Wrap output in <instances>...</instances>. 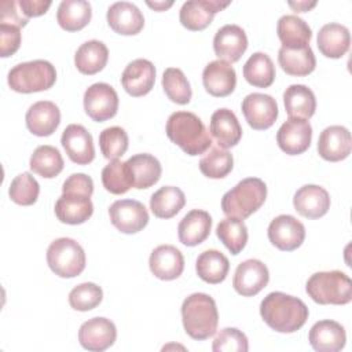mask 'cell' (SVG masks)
Here are the masks:
<instances>
[{
    "instance_id": "cell-1",
    "label": "cell",
    "mask_w": 352,
    "mask_h": 352,
    "mask_svg": "<svg viewBox=\"0 0 352 352\" xmlns=\"http://www.w3.org/2000/svg\"><path fill=\"white\" fill-rule=\"evenodd\" d=\"M260 315L272 330L294 333L305 324L309 311L302 300L282 292H272L263 298Z\"/></svg>"
},
{
    "instance_id": "cell-2",
    "label": "cell",
    "mask_w": 352,
    "mask_h": 352,
    "mask_svg": "<svg viewBox=\"0 0 352 352\" xmlns=\"http://www.w3.org/2000/svg\"><path fill=\"white\" fill-rule=\"evenodd\" d=\"M166 136L188 155L204 154L212 146L206 126L190 111H175L168 117Z\"/></svg>"
},
{
    "instance_id": "cell-3",
    "label": "cell",
    "mask_w": 352,
    "mask_h": 352,
    "mask_svg": "<svg viewBox=\"0 0 352 352\" xmlns=\"http://www.w3.org/2000/svg\"><path fill=\"white\" fill-rule=\"evenodd\" d=\"M182 320L186 333L194 340H206L217 330L216 301L206 293H192L182 304Z\"/></svg>"
},
{
    "instance_id": "cell-4",
    "label": "cell",
    "mask_w": 352,
    "mask_h": 352,
    "mask_svg": "<svg viewBox=\"0 0 352 352\" xmlns=\"http://www.w3.org/2000/svg\"><path fill=\"white\" fill-rule=\"evenodd\" d=\"M265 198V183L258 177H246L223 195L221 209L227 217L243 220L257 212Z\"/></svg>"
},
{
    "instance_id": "cell-5",
    "label": "cell",
    "mask_w": 352,
    "mask_h": 352,
    "mask_svg": "<svg viewBox=\"0 0 352 352\" xmlns=\"http://www.w3.org/2000/svg\"><path fill=\"white\" fill-rule=\"evenodd\" d=\"M307 294L318 304L344 305L352 300V282L341 271H320L309 276L305 285Z\"/></svg>"
},
{
    "instance_id": "cell-6",
    "label": "cell",
    "mask_w": 352,
    "mask_h": 352,
    "mask_svg": "<svg viewBox=\"0 0 352 352\" xmlns=\"http://www.w3.org/2000/svg\"><path fill=\"white\" fill-rule=\"evenodd\" d=\"M12 91L32 94L50 89L56 81L55 66L44 59H34L15 65L7 77Z\"/></svg>"
},
{
    "instance_id": "cell-7",
    "label": "cell",
    "mask_w": 352,
    "mask_h": 352,
    "mask_svg": "<svg viewBox=\"0 0 352 352\" xmlns=\"http://www.w3.org/2000/svg\"><path fill=\"white\" fill-rule=\"evenodd\" d=\"M47 263L51 271L60 278H74L85 268V253L81 245L72 238H58L47 249Z\"/></svg>"
},
{
    "instance_id": "cell-8",
    "label": "cell",
    "mask_w": 352,
    "mask_h": 352,
    "mask_svg": "<svg viewBox=\"0 0 352 352\" xmlns=\"http://www.w3.org/2000/svg\"><path fill=\"white\" fill-rule=\"evenodd\" d=\"M84 110L96 122L113 118L118 110V95L106 82H95L84 92Z\"/></svg>"
},
{
    "instance_id": "cell-9",
    "label": "cell",
    "mask_w": 352,
    "mask_h": 352,
    "mask_svg": "<svg viewBox=\"0 0 352 352\" xmlns=\"http://www.w3.org/2000/svg\"><path fill=\"white\" fill-rule=\"evenodd\" d=\"M111 224L124 234H136L148 223V212L136 199H118L109 208Z\"/></svg>"
},
{
    "instance_id": "cell-10",
    "label": "cell",
    "mask_w": 352,
    "mask_h": 352,
    "mask_svg": "<svg viewBox=\"0 0 352 352\" xmlns=\"http://www.w3.org/2000/svg\"><path fill=\"white\" fill-rule=\"evenodd\" d=\"M270 242L283 252L300 248L305 239V227L292 214H279L268 226Z\"/></svg>"
},
{
    "instance_id": "cell-11",
    "label": "cell",
    "mask_w": 352,
    "mask_h": 352,
    "mask_svg": "<svg viewBox=\"0 0 352 352\" xmlns=\"http://www.w3.org/2000/svg\"><path fill=\"white\" fill-rule=\"evenodd\" d=\"M242 113L253 129H268L278 117V103L271 95L253 92L242 100Z\"/></svg>"
},
{
    "instance_id": "cell-12",
    "label": "cell",
    "mask_w": 352,
    "mask_h": 352,
    "mask_svg": "<svg viewBox=\"0 0 352 352\" xmlns=\"http://www.w3.org/2000/svg\"><path fill=\"white\" fill-rule=\"evenodd\" d=\"M270 280V272L267 265L257 260V258H249L238 264L232 286L235 292L245 297H252L260 293Z\"/></svg>"
},
{
    "instance_id": "cell-13",
    "label": "cell",
    "mask_w": 352,
    "mask_h": 352,
    "mask_svg": "<svg viewBox=\"0 0 352 352\" xmlns=\"http://www.w3.org/2000/svg\"><path fill=\"white\" fill-rule=\"evenodd\" d=\"M312 140V126L309 121L301 118H287L276 132L279 148L289 155H298L308 150Z\"/></svg>"
},
{
    "instance_id": "cell-14",
    "label": "cell",
    "mask_w": 352,
    "mask_h": 352,
    "mask_svg": "<svg viewBox=\"0 0 352 352\" xmlns=\"http://www.w3.org/2000/svg\"><path fill=\"white\" fill-rule=\"evenodd\" d=\"M117 338L116 324L107 318H92L84 322L78 330V341L84 349L102 352L110 348Z\"/></svg>"
},
{
    "instance_id": "cell-15",
    "label": "cell",
    "mask_w": 352,
    "mask_h": 352,
    "mask_svg": "<svg viewBox=\"0 0 352 352\" xmlns=\"http://www.w3.org/2000/svg\"><path fill=\"white\" fill-rule=\"evenodd\" d=\"M60 143L67 157L77 165H87L95 158L91 133L80 124H70L62 132Z\"/></svg>"
},
{
    "instance_id": "cell-16",
    "label": "cell",
    "mask_w": 352,
    "mask_h": 352,
    "mask_svg": "<svg viewBox=\"0 0 352 352\" xmlns=\"http://www.w3.org/2000/svg\"><path fill=\"white\" fill-rule=\"evenodd\" d=\"M230 4V1L220 0H190L183 3L179 19L180 23L188 30H204L208 28L216 12L221 11Z\"/></svg>"
},
{
    "instance_id": "cell-17",
    "label": "cell",
    "mask_w": 352,
    "mask_h": 352,
    "mask_svg": "<svg viewBox=\"0 0 352 352\" xmlns=\"http://www.w3.org/2000/svg\"><path fill=\"white\" fill-rule=\"evenodd\" d=\"M248 48V37L245 30L238 25L221 26L213 37V50L219 59L228 63L238 62Z\"/></svg>"
},
{
    "instance_id": "cell-18",
    "label": "cell",
    "mask_w": 352,
    "mask_h": 352,
    "mask_svg": "<svg viewBox=\"0 0 352 352\" xmlns=\"http://www.w3.org/2000/svg\"><path fill=\"white\" fill-rule=\"evenodd\" d=\"M155 82V67L148 59H135L126 65L121 76L124 89L135 98L147 95Z\"/></svg>"
},
{
    "instance_id": "cell-19",
    "label": "cell",
    "mask_w": 352,
    "mask_h": 352,
    "mask_svg": "<svg viewBox=\"0 0 352 352\" xmlns=\"http://www.w3.org/2000/svg\"><path fill=\"white\" fill-rule=\"evenodd\" d=\"M202 84L212 96L224 98L234 92L236 85V73L231 63L216 59L209 62L202 72Z\"/></svg>"
},
{
    "instance_id": "cell-20",
    "label": "cell",
    "mask_w": 352,
    "mask_h": 352,
    "mask_svg": "<svg viewBox=\"0 0 352 352\" xmlns=\"http://www.w3.org/2000/svg\"><path fill=\"white\" fill-rule=\"evenodd\" d=\"M351 132L342 125H330L324 128L318 140L319 155L330 162L345 160L351 154Z\"/></svg>"
},
{
    "instance_id": "cell-21",
    "label": "cell",
    "mask_w": 352,
    "mask_h": 352,
    "mask_svg": "<svg viewBox=\"0 0 352 352\" xmlns=\"http://www.w3.org/2000/svg\"><path fill=\"white\" fill-rule=\"evenodd\" d=\"M107 23L118 34L133 36L144 26L142 11L129 1H116L107 8Z\"/></svg>"
},
{
    "instance_id": "cell-22",
    "label": "cell",
    "mask_w": 352,
    "mask_h": 352,
    "mask_svg": "<svg viewBox=\"0 0 352 352\" xmlns=\"http://www.w3.org/2000/svg\"><path fill=\"white\" fill-rule=\"evenodd\" d=\"M148 267L154 276L162 280H173L183 274L184 257L172 245L157 246L148 258Z\"/></svg>"
},
{
    "instance_id": "cell-23",
    "label": "cell",
    "mask_w": 352,
    "mask_h": 352,
    "mask_svg": "<svg viewBox=\"0 0 352 352\" xmlns=\"http://www.w3.org/2000/svg\"><path fill=\"white\" fill-rule=\"evenodd\" d=\"M308 341L318 352H338L346 342L345 329L336 320L323 319L311 327Z\"/></svg>"
},
{
    "instance_id": "cell-24",
    "label": "cell",
    "mask_w": 352,
    "mask_h": 352,
    "mask_svg": "<svg viewBox=\"0 0 352 352\" xmlns=\"http://www.w3.org/2000/svg\"><path fill=\"white\" fill-rule=\"evenodd\" d=\"M294 209L307 219H319L330 209L329 192L316 184L300 187L293 197Z\"/></svg>"
},
{
    "instance_id": "cell-25",
    "label": "cell",
    "mask_w": 352,
    "mask_h": 352,
    "mask_svg": "<svg viewBox=\"0 0 352 352\" xmlns=\"http://www.w3.org/2000/svg\"><path fill=\"white\" fill-rule=\"evenodd\" d=\"M94 213L91 197L77 192H62L55 202V214L59 221L66 224L85 223Z\"/></svg>"
},
{
    "instance_id": "cell-26",
    "label": "cell",
    "mask_w": 352,
    "mask_h": 352,
    "mask_svg": "<svg viewBox=\"0 0 352 352\" xmlns=\"http://www.w3.org/2000/svg\"><path fill=\"white\" fill-rule=\"evenodd\" d=\"M28 129L36 136H50L60 122V110L51 100L33 103L25 116Z\"/></svg>"
},
{
    "instance_id": "cell-27",
    "label": "cell",
    "mask_w": 352,
    "mask_h": 352,
    "mask_svg": "<svg viewBox=\"0 0 352 352\" xmlns=\"http://www.w3.org/2000/svg\"><path fill=\"white\" fill-rule=\"evenodd\" d=\"M209 131L221 148L236 146L242 138V128L236 116L226 107L217 109L212 114Z\"/></svg>"
},
{
    "instance_id": "cell-28",
    "label": "cell",
    "mask_w": 352,
    "mask_h": 352,
    "mask_svg": "<svg viewBox=\"0 0 352 352\" xmlns=\"http://www.w3.org/2000/svg\"><path fill=\"white\" fill-rule=\"evenodd\" d=\"M212 217L206 210H190L177 226L179 241L186 246H197L202 243L210 234Z\"/></svg>"
},
{
    "instance_id": "cell-29",
    "label": "cell",
    "mask_w": 352,
    "mask_h": 352,
    "mask_svg": "<svg viewBox=\"0 0 352 352\" xmlns=\"http://www.w3.org/2000/svg\"><path fill=\"white\" fill-rule=\"evenodd\" d=\"M318 48L327 58H341L351 45V34L346 26L336 22L323 25L318 33Z\"/></svg>"
},
{
    "instance_id": "cell-30",
    "label": "cell",
    "mask_w": 352,
    "mask_h": 352,
    "mask_svg": "<svg viewBox=\"0 0 352 352\" xmlns=\"http://www.w3.org/2000/svg\"><path fill=\"white\" fill-rule=\"evenodd\" d=\"M276 33L282 47L297 50L309 45L312 30L308 23L294 14L282 15L278 19Z\"/></svg>"
},
{
    "instance_id": "cell-31",
    "label": "cell",
    "mask_w": 352,
    "mask_h": 352,
    "mask_svg": "<svg viewBox=\"0 0 352 352\" xmlns=\"http://www.w3.org/2000/svg\"><path fill=\"white\" fill-rule=\"evenodd\" d=\"M283 103L289 118L309 120L316 110V98L311 88L292 84L283 92Z\"/></svg>"
},
{
    "instance_id": "cell-32",
    "label": "cell",
    "mask_w": 352,
    "mask_h": 352,
    "mask_svg": "<svg viewBox=\"0 0 352 352\" xmlns=\"http://www.w3.org/2000/svg\"><path fill=\"white\" fill-rule=\"evenodd\" d=\"M109 50L103 41L88 40L82 43L74 54V65L82 74H96L106 66Z\"/></svg>"
},
{
    "instance_id": "cell-33",
    "label": "cell",
    "mask_w": 352,
    "mask_h": 352,
    "mask_svg": "<svg viewBox=\"0 0 352 352\" xmlns=\"http://www.w3.org/2000/svg\"><path fill=\"white\" fill-rule=\"evenodd\" d=\"M126 165L132 173L133 179V187L135 188H148L154 186L162 173V168L160 161L147 153L135 154L131 158H128Z\"/></svg>"
},
{
    "instance_id": "cell-34",
    "label": "cell",
    "mask_w": 352,
    "mask_h": 352,
    "mask_svg": "<svg viewBox=\"0 0 352 352\" xmlns=\"http://www.w3.org/2000/svg\"><path fill=\"white\" fill-rule=\"evenodd\" d=\"M278 62L286 74L297 77L308 76L316 66V59L309 45L297 50L280 47L278 51Z\"/></svg>"
},
{
    "instance_id": "cell-35",
    "label": "cell",
    "mask_w": 352,
    "mask_h": 352,
    "mask_svg": "<svg viewBox=\"0 0 352 352\" xmlns=\"http://www.w3.org/2000/svg\"><path fill=\"white\" fill-rule=\"evenodd\" d=\"M92 16L89 1L85 0H63L58 6L56 21L59 26L67 32H77L85 28Z\"/></svg>"
},
{
    "instance_id": "cell-36",
    "label": "cell",
    "mask_w": 352,
    "mask_h": 352,
    "mask_svg": "<svg viewBox=\"0 0 352 352\" xmlns=\"http://www.w3.org/2000/svg\"><path fill=\"white\" fill-rule=\"evenodd\" d=\"M230 270L228 258L216 249L202 252L195 261V271L198 276L210 285H217L227 278Z\"/></svg>"
},
{
    "instance_id": "cell-37",
    "label": "cell",
    "mask_w": 352,
    "mask_h": 352,
    "mask_svg": "<svg viewBox=\"0 0 352 352\" xmlns=\"http://www.w3.org/2000/svg\"><path fill=\"white\" fill-rule=\"evenodd\" d=\"M186 204L184 192L175 186H164L150 198V209L158 219H170L176 216Z\"/></svg>"
},
{
    "instance_id": "cell-38",
    "label": "cell",
    "mask_w": 352,
    "mask_h": 352,
    "mask_svg": "<svg viewBox=\"0 0 352 352\" xmlns=\"http://www.w3.org/2000/svg\"><path fill=\"white\" fill-rule=\"evenodd\" d=\"M243 77L253 87H270L275 80V66L272 59L264 52L252 54L243 65Z\"/></svg>"
},
{
    "instance_id": "cell-39",
    "label": "cell",
    "mask_w": 352,
    "mask_h": 352,
    "mask_svg": "<svg viewBox=\"0 0 352 352\" xmlns=\"http://www.w3.org/2000/svg\"><path fill=\"white\" fill-rule=\"evenodd\" d=\"M63 158L59 150L50 144L38 146L30 155L29 166L30 169L45 179H52L58 176L63 169Z\"/></svg>"
},
{
    "instance_id": "cell-40",
    "label": "cell",
    "mask_w": 352,
    "mask_h": 352,
    "mask_svg": "<svg viewBox=\"0 0 352 352\" xmlns=\"http://www.w3.org/2000/svg\"><path fill=\"white\" fill-rule=\"evenodd\" d=\"M217 238L231 252V254H239L246 246L249 234L243 220L235 217L223 219L216 227Z\"/></svg>"
},
{
    "instance_id": "cell-41",
    "label": "cell",
    "mask_w": 352,
    "mask_h": 352,
    "mask_svg": "<svg viewBox=\"0 0 352 352\" xmlns=\"http://www.w3.org/2000/svg\"><path fill=\"white\" fill-rule=\"evenodd\" d=\"M232 154L219 146L209 147V151L199 160V170L209 179L226 177L232 170Z\"/></svg>"
},
{
    "instance_id": "cell-42",
    "label": "cell",
    "mask_w": 352,
    "mask_h": 352,
    "mask_svg": "<svg viewBox=\"0 0 352 352\" xmlns=\"http://www.w3.org/2000/svg\"><path fill=\"white\" fill-rule=\"evenodd\" d=\"M102 183L103 187L111 194H125L131 187H133L132 173L126 162L120 160L110 161L102 169Z\"/></svg>"
},
{
    "instance_id": "cell-43",
    "label": "cell",
    "mask_w": 352,
    "mask_h": 352,
    "mask_svg": "<svg viewBox=\"0 0 352 352\" xmlns=\"http://www.w3.org/2000/svg\"><path fill=\"white\" fill-rule=\"evenodd\" d=\"M162 88L166 96L177 104H187L191 100L192 91L190 82L177 67L165 69L162 74Z\"/></svg>"
},
{
    "instance_id": "cell-44",
    "label": "cell",
    "mask_w": 352,
    "mask_h": 352,
    "mask_svg": "<svg viewBox=\"0 0 352 352\" xmlns=\"http://www.w3.org/2000/svg\"><path fill=\"white\" fill-rule=\"evenodd\" d=\"M8 194L12 202L22 206H29L37 201L40 184L29 172H23L14 177L10 184Z\"/></svg>"
},
{
    "instance_id": "cell-45",
    "label": "cell",
    "mask_w": 352,
    "mask_h": 352,
    "mask_svg": "<svg viewBox=\"0 0 352 352\" xmlns=\"http://www.w3.org/2000/svg\"><path fill=\"white\" fill-rule=\"evenodd\" d=\"M128 135L121 126H109L99 133V147L104 158L113 161L122 157L128 148Z\"/></svg>"
},
{
    "instance_id": "cell-46",
    "label": "cell",
    "mask_w": 352,
    "mask_h": 352,
    "mask_svg": "<svg viewBox=\"0 0 352 352\" xmlns=\"http://www.w3.org/2000/svg\"><path fill=\"white\" fill-rule=\"evenodd\" d=\"M103 298L100 286L92 282H84L77 285L69 293V304L76 311H91L96 308Z\"/></svg>"
},
{
    "instance_id": "cell-47",
    "label": "cell",
    "mask_w": 352,
    "mask_h": 352,
    "mask_svg": "<svg viewBox=\"0 0 352 352\" xmlns=\"http://www.w3.org/2000/svg\"><path fill=\"white\" fill-rule=\"evenodd\" d=\"M213 352H246L248 337L235 327H224L213 340Z\"/></svg>"
},
{
    "instance_id": "cell-48",
    "label": "cell",
    "mask_w": 352,
    "mask_h": 352,
    "mask_svg": "<svg viewBox=\"0 0 352 352\" xmlns=\"http://www.w3.org/2000/svg\"><path fill=\"white\" fill-rule=\"evenodd\" d=\"M21 45V30L18 26L0 23V56L14 55Z\"/></svg>"
},
{
    "instance_id": "cell-49",
    "label": "cell",
    "mask_w": 352,
    "mask_h": 352,
    "mask_svg": "<svg viewBox=\"0 0 352 352\" xmlns=\"http://www.w3.org/2000/svg\"><path fill=\"white\" fill-rule=\"evenodd\" d=\"M62 192H77L91 197L94 192V180L85 173H73L63 182Z\"/></svg>"
},
{
    "instance_id": "cell-50",
    "label": "cell",
    "mask_w": 352,
    "mask_h": 352,
    "mask_svg": "<svg viewBox=\"0 0 352 352\" xmlns=\"http://www.w3.org/2000/svg\"><path fill=\"white\" fill-rule=\"evenodd\" d=\"M18 1L14 0H4L0 4V23H8V25H14V26H25L29 21V18H26L23 15V12L21 11V8L18 10Z\"/></svg>"
},
{
    "instance_id": "cell-51",
    "label": "cell",
    "mask_w": 352,
    "mask_h": 352,
    "mask_svg": "<svg viewBox=\"0 0 352 352\" xmlns=\"http://www.w3.org/2000/svg\"><path fill=\"white\" fill-rule=\"evenodd\" d=\"M18 6L26 18L40 16L47 12L51 6L50 0H19Z\"/></svg>"
},
{
    "instance_id": "cell-52",
    "label": "cell",
    "mask_w": 352,
    "mask_h": 352,
    "mask_svg": "<svg viewBox=\"0 0 352 352\" xmlns=\"http://www.w3.org/2000/svg\"><path fill=\"white\" fill-rule=\"evenodd\" d=\"M296 12H305L309 11L316 6V1H289L287 3Z\"/></svg>"
},
{
    "instance_id": "cell-53",
    "label": "cell",
    "mask_w": 352,
    "mask_h": 352,
    "mask_svg": "<svg viewBox=\"0 0 352 352\" xmlns=\"http://www.w3.org/2000/svg\"><path fill=\"white\" fill-rule=\"evenodd\" d=\"M146 4L151 8H154L155 11H165L166 8L172 7L173 1H146Z\"/></svg>"
}]
</instances>
